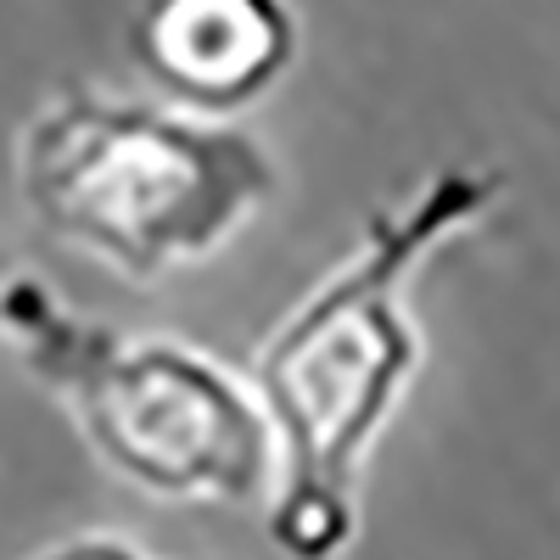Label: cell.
<instances>
[{"label":"cell","instance_id":"cell-1","mask_svg":"<svg viewBox=\"0 0 560 560\" xmlns=\"http://www.w3.org/2000/svg\"><path fill=\"white\" fill-rule=\"evenodd\" d=\"M504 197V168L448 163L364 219L353 253L258 342L247 382L275 432L269 538L287 555H337L359 533V482L420 370L409 287Z\"/></svg>","mask_w":560,"mask_h":560},{"label":"cell","instance_id":"cell-2","mask_svg":"<svg viewBox=\"0 0 560 560\" xmlns=\"http://www.w3.org/2000/svg\"><path fill=\"white\" fill-rule=\"evenodd\" d=\"M18 191L51 242L158 280L236 236L275 197V163L224 118L73 84L28 118Z\"/></svg>","mask_w":560,"mask_h":560},{"label":"cell","instance_id":"cell-3","mask_svg":"<svg viewBox=\"0 0 560 560\" xmlns=\"http://www.w3.org/2000/svg\"><path fill=\"white\" fill-rule=\"evenodd\" d=\"M28 370L62 398L107 471L152 499L247 504L275 477V432L253 382L168 337H124L57 303L34 275L7 287Z\"/></svg>","mask_w":560,"mask_h":560},{"label":"cell","instance_id":"cell-4","mask_svg":"<svg viewBox=\"0 0 560 560\" xmlns=\"http://www.w3.org/2000/svg\"><path fill=\"white\" fill-rule=\"evenodd\" d=\"M129 57L174 107L230 118L287 79L298 18L287 0H140Z\"/></svg>","mask_w":560,"mask_h":560},{"label":"cell","instance_id":"cell-5","mask_svg":"<svg viewBox=\"0 0 560 560\" xmlns=\"http://www.w3.org/2000/svg\"><path fill=\"white\" fill-rule=\"evenodd\" d=\"M0 319H7V287H0Z\"/></svg>","mask_w":560,"mask_h":560}]
</instances>
